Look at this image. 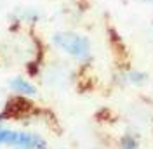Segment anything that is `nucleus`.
I'll use <instances>...</instances> for the list:
<instances>
[{"instance_id": "obj_4", "label": "nucleus", "mask_w": 153, "mask_h": 149, "mask_svg": "<svg viewBox=\"0 0 153 149\" xmlns=\"http://www.w3.org/2000/svg\"><path fill=\"white\" fill-rule=\"evenodd\" d=\"M125 80L129 82V83L132 85H143L146 83V80H148V74L143 73V71H136V69H131V71H127L125 73Z\"/></svg>"}, {"instance_id": "obj_2", "label": "nucleus", "mask_w": 153, "mask_h": 149, "mask_svg": "<svg viewBox=\"0 0 153 149\" xmlns=\"http://www.w3.org/2000/svg\"><path fill=\"white\" fill-rule=\"evenodd\" d=\"M12 146L21 148V149H47V140L44 139L40 134H35V132L16 130Z\"/></svg>"}, {"instance_id": "obj_6", "label": "nucleus", "mask_w": 153, "mask_h": 149, "mask_svg": "<svg viewBox=\"0 0 153 149\" xmlns=\"http://www.w3.org/2000/svg\"><path fill=\"white\" fill-rule=\"evenodd\" d=\"M137 2H143V4H152V5H153V0H137Z\"/></svg>"}, {"instance_id": "obj_1", "label": "nucleus", "mask_w": 153, "mask_h": 149, "mask_svg": "<svg viewBox=\"0 0 153 149\" xmlns=\"http://www.w3.org/2000/svg\"><path fill=\"white\" fill-rule=\"evenodd\" d=\"M52 45L61 52L68 54L78 63H89L92 59V45L85 35H80L75 31H56L51 38Z\"/></svg>"}, {"instance_id": "obj_5", "label": "nucleus", "mask_w": 153, "mask_h": 149, "mask_svg": "<svg viewBox=\"0 0 153 149\" xmlns=\"http://www.w3.org/2000/svg\"><path fill=\"white\" fill-rule=\"evenodd\" d=\"M120 148H122V149H137V148H139L137 137H134L132 134L124 135V137H122V142H120Z\"/></svg>"}, {"instance_id": "obj_3", "label": "nucleus", "mask_w": 153, "mask_h": 149, "mask_svg": "<svg viewBox=\"0 0 153 149\" xmlns=\"http://www.w3.org/2000/svg\"><path fill=\"white\" fill-rule=\"evenodd\" d=\"M9 87L18 95H25V97H35L38 94L37 87L30 80H26L25 76H14L12 80H9Z\"/></svg>"}]
</instances>
